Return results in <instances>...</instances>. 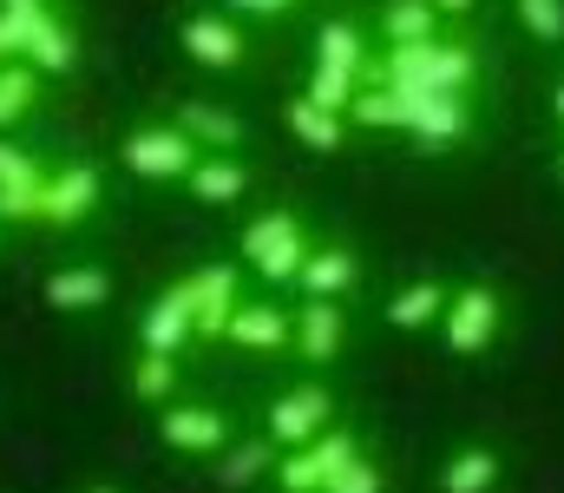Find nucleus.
I'll use <instances>...</instances> for the list:
<instances>
[{
	"label": "nucleus",
	"instance_id": "f03ea898",
	"mask_svg": "<svg viewBox=\"0 0 564 493\" xmlns=\"http://www.w3.org/2000/svg\"><path fill=\"white\" fill-rule=\"evenodd\" d=\"M308 231H302V217L295 211H263V217H250L243 224V264L263 277V283H295L302 277V264H308Z\"/></svg>",
	"mask_w": 564,
	"mask_h": 493
},
{
	"label": "nucleus",
	"instance_id": "f704fd0d",
	"mask_svg": "<svg viewBox=\"0 0 564 493\" xmlns=\"http://www.w3.org/2000/svg\"><path fill=\"white\" fill-rule=\"evenodd\" d=\"M0 7H7V13H13V7H46V0H0Z\"/></svg>",
	"mask_w": 564,
	"mask_h": 493
},
{
	"label": "nucleus",
	"instance_id": "4c0bfd02",
	"mask_svg": "<svg viewBox=\"0 0 564 493\" xmlns=\"http://www.w3.org/2000/svg\"><path fill=\"white\" fill-rule=\"evenodd\" d=\"M0 237H7V224H0Z\"/></svg>",
	"mask_w": 564,
	"mask_h": 493
},
{
	"label": "nucleus",
	"instance_id": "7ed1b4c3",
	"mask_svg": "<svg viewBox=\"0 0 564 493\" xmlns=\"http://www.w3.org/2000/svg\"><path fill=\"white\" fill-rule=\"evenodd\" d=\"M0 13H7V7H0ZM7 40H13L20 60H33V66L53 73V79H66V73L79 66V33H73V20H59L53 0H46V7H13V13H7Z\"/></svg>",
	"mask_w": 564,
	"mask_h": 493
},
{
	"label": "nucleus",
	"instance_id": "c85d7f7f",
	"mask_svg": "<svg viewBox=\"0 0 564 493\" xmlns=\"http://www.w3.org/2000/svg\"><path fill=\"white\" fill-rule=\"evenodd\" d=\"M177 382H184L177 355H158V349H139V362H132V395H139V401H151V408L177 401Z\"/></svg>",
	"mask_w": 564,
	"mask_h": 493
},
{
	"label": "nucleus",
	"instance_id": "2eb2a0df",
	"mask_svg": "<svg viewBox=\"0 0 564 493\" xmlns=\"http://www.w3.org/2000/svg\"><path fill=\"white\" fill-rule=\"evenodd\" d=\"M40 297H46L59 317H93V310L112 303V270H99V264H66V270H53V277L40 283Z\"/></svg>",
	"mask_w": 564,
	"mask_h": 493
},
{
	"label": "nucleus",
	"instance_id": "aec40b11",
	"mask_svg": "<svg viewBox=\"0 0 564 493\" xmlns=\"http://www.w3.org/2000/svg\"><path fill=\"white\" fill-rule=\"evenodd\" d=\"M414 106H421L414 93L368 79V86L355 93V106H348V126H368V132H408V126H414Z\"/></svg>",
	"mask_w": 564,
	"mask_h": 493
},
{
	"label": "nucleus",
	"instance_id": "c9c22d12",
	"mask_svg": "<svg viewBox=\"0 0 564 493\" xmlns=\"http://www.w3.org/2000/svg\"><path fill=\"white\" fill-rule=\"evenodd\" d=\"M86 493H119V487H112V481H93V487H86Z\"/></svg>",
	"mask_w": 564,
	"mask_h": 493
},
{
	"label": "nucleus",
	"instance_id": "9d476101",
	"mask_svg": "<svg viewBox=\"0 0 564 493\" xmlns=\"http://www.w3.org/2000/svg\"><path fill=\"white\" fill-rule=\"evenodd\" d=\"M46 171L53 164L40 159V152H26L13 132H0V224H40Z\"/></svg>",
	"mask_w": 564,
	"mask_h": 493
},
{
	"label": "nucleus",
	"instance_id": "f8f14e48",
	"mask_svg": "<svg viewBox=\"0 0 564 493\" xmlns=\"http://www.w3.org/2000/svg\"><path fill=\"white\" fill-rule=\"evenodd\" d=\"M158 441H164L171 454H217V448L237 441V428H230V415L210 408V401H164V408H158Z\"/></svg>",
	"mask_w": 564,
	"mask_h": 493
},
{
	"label": "nucleus",
	"instance_id": "f257e3e1",
	"mask_svg": "<svg viewBox=\"0 0 564 493\" xmlns=\"http://www.w3.org/2000/svg\"><path fill=\"white\" fill-rule=\"evenodd\" d=\"M368 79H381V86H401V93H473V79H479V46L466 40V33H440V40H421V46H388V53H375V66H368Z\"/></svg>",
	"mask_w": 564,
	"mask_h": 493
},
{
	"label": "nucleus",
	"instance_id": "b1692460",
	"mask_svg": "<svg viewBox=\"0 0 564 493\" xmlns=\"http://www.w3.org/2000/svg\"><path fill=\"white\" fill-rule=\"evenodd\" d=\"M355 277H361V264H355L348 244H315L308 264H302V277H295V290L302 297H348Z\"/></svg>",
	"mask_w": 564,
	"mask_h": 493
},
{
	"label": "nucleus",
	"instance_id": "2f4dec72",
	"mask_svg": "<svg viewBox=\"0 0 564 493\" xmlns=\"http://www.w3.org/2000/svg\"><path fill=\"white\" fill-rule=\"evenodd\" d=\"M302 0H224V13H250V20H289Z\"/></svg>",
	"mask_w": 564,
	"mask_h": 493
},
{
	"label": "nucleus",
	"instance_id": "c756f323",
	"mask_svg": "<svg viewBox=\"0 0 564 493\" xmlns=\"http://www.w3.org/2000/svg\"><path fill=\"white\" fill-rule=\"evenodd\" d=\"M512 13H519V26L532 40H545V46L564 40V0H512Z\"/></svg>",
	"mask_w": 564,
	"mask_h": 493
},
{
	"label": "nucleus",
	"instance_id": "58836bf2",
	"mask_svg": "<svg viewBox=\"0 0 564 493\" xmlns=\"http://www.w3.org/2000/svg\"><path fill=\"white\" fill-rule=\"evenodd\" d=\"M558 164H564V152H558Z\"/></svg>",
	"mask_w": 564,
	"mask_h": 493
},
{
	"label": "nucleus",
	"instance_id": "4468645a",
	"mask_svg": "<svg viewBox=\"0 0 564 493\" xmlns=\"http://www.w3.org/2000/svg\"><path fill=\"white\" fill-rule=\"evenodd\" d=\"M224 342H237L250 355H282V349H295V310H282V303H237Z\"/></svg>",
	"mask_w": 564,
	"mask_h": 493
},
{
	"label": "nucleus",
	"instance_id": "412c9836",
	"mask_svg": "<svg viewBox=\"0 0 564 493\" xmlns=\"http://www.w3.org/2000/svg\"><path fill=\"white\" fill-rule=\"evenodd\" d=\"M421 146H459L466 132H473V106H466V93H426L421 106H414V126H408Z\"/></svg>",
	"mask_w": 564,
	"mask_h": 493
},
{
	"label": "nucleus",
	"instance_id": "9b49d317",
	"mask_svg": "<svg viewBox=\"0 0 564 493\" xmlns=\"http://www.w3.org/2000/svg\"><path fill=\"white\" fill-rule=\"evenodd\" d=\"M177 290H184V303H191V323L197 335H224L230 317H237V303H243V270L237 264H204V270H191V277H177Z\"/></svg>",
	"mask_w": 564,
	"mask_h": 493
},
{
	"label": "nucleus",
	"instance_id": "bb28decb",
	"mask_svg": "<svg viewBox=\"0 0 564 493\" xmlns=\"http://www.w3.org/2000/svg\"><path fill=\"white\" fill-rule=\"evenodd\" d=\"M40 66L33 60H0V132H13V126H26L33 119V106H40Z\"/></svg>",
	"mask_w": 564,
	"mask_h": 493
},
{
	"label": "nucleus",
	"instance_id": "a211bd4d",
	"mask_svg": "<svg viewBox=\"0 0 564 493\" xmlns=\"http://www.w3.org/2000/svg\"><path fill=\"white\" fill-rule=\"evenodd\" d=\"M171 119H177L204 152H237V146H243V119H237L230 106H217V99H177Z\"/></svg>",
	"mask_w": 564,
	"mask_h": 493
},
{
	"label": "nucleus",
	"instance_id": "6e6552de",
	"mask_svg": "<svg viewBox=\"0 0 564 493\" xmlns=\"http://www.w3.org/2000/svg\"><path fill=\"white\" fill-rule=\"evenodd\" d=\"M355 454H361V441H355L348 428H328V435H315L308 448H289L270 481H276L282 493H322L348 461H355Z\"/></svg>",
	"mask_w": 564,
	"mask_h": 493
},
{
	"label": "nucleus",
	"instance_id": "4be33fe9",
	"mask_svg": "<svg viewBox=\"0 0 564 493\" xmlns=\"http://www.w3.org/2000/svg\"><path fill=\"white\" fill-rule=\"evenodd\" d=\"M197 335V323H191V303H184V290L171 283L151 310L139 317V349H158V355H177L184 342Z\"/></svg>",
	"mask_w": 564,
	"mask_h": 493
},
{
	"label": "nucleus",
	"instance_id": "473e14b6",
	"mask_svg": "<svg viewBox=\"0 0 564 493\" xmlns=\"http://www.w3.org/2000/svg\"><path fill=\"white\" fill-rule=\"evenodd\" d=\"M433 7H440V13H446V20H466V13H473V7H479V0H433Z\"/></svg>",
	"mask_w": 564,
	"mask_h": 493
},
{
	"label": "nucleus",
	"instance_id": "39448f33",
	"mask_svg": "<svg viewBox=\"0 0 564 493\" xmlns=\"http://www.w3.org/2000/svg\"><path fill=\"white\" fill-rule=\"evenodd\" d=\"M99 204H106V171L93 159H66V164L46 171L40 224H46V231H79V224H93Z\"/></svg>",
	"mask_w": 564,
	"mask_h": 493
},
{
	"label": "nucleus",
	"instance_id": "5701e85b",
	"mask_svg": "<svg viewBox=\"0 0 564 493\" xmlns=\"http://www.w3.org/2000/svg\"><path fill=\"white\" fill-rule=\"evenodd\" d=\"M446 303H453V290H446V283H433V277H421V283H401V290L388 297V329H401V335L440 329Z\"/></svg>",
	"mask_w": 564,
	"mask_h": 493
},
{
	"label": "nucleus",
	"instance_id": "72a5a7b5",
	"mask_svg": "<svg viewBox=\"0 0 564 493\" xmlns=\"http://www.w3.org/2000/svg\"><path fill=\"white\" fill-rule=\"evenodd\" d=\"M0 60H13V40H7V13H0Z\"/></svg>",
	"mask_w": 564,
	"mask_h": 493
},
{
	"label": "nucleus",
	"instance_id": "393cba45",
	"mask_svg": "<svg viewBox=\"0 0 564 493\" xmlns=\"http://www.w3.org/2000/svg\"><path fill=\"white\" fill-rule=\"evenodd\" d=\"M184 191H191L197 204H237V197L250 191V164L230 159V152H204V159L191 164Z\"/></svg>",
	"mask_w": 564,
	"mask_h": 493
},
{
	"label": "nucleus",
	"instance_id": "ddd939ff",
	"mask_svg": "<svg viewBox=\"0 0 564 493\" xmlns=\"http://www.w3.org/2000/svg\"><path fill=\"white\" fill-rule=\"evenodd\" d=\"M348 349V317H341V297H302L295 310V355L328 368L335 355Z\"/></svg>",
	"mask_w": 564,
	"mask_h": 493
},
{
	"label": "nucleus",
	"instance_id": "423d86ee",
	"mask_svg": "<svg viewBox=\"0 0 564 493\" xmlns=\"http://www.w3.org/2000/svg\"><path fill=\"white\" fill-rule=\"evenodd\" d=\"M328 428H335V388L328 382H295V388H282L276 401H270V441H276L282 454L308 448Z\"/></svg>",
	"mask_w": 564,
	"mask_h": 493
},
{
	"label": "nucleus",
	"instance_id": "f3484780",
	"mask_svg": "<svg viewBox=\"0 0 564 493\" xmlns=\"http://www.w3.org/2000/svg\"><path fill=\"white\" fill-rule=\"evenodd\" d=\"M210 461H217V487H224V493H243V487H257L263 474H276L282 448L270 441V435H243V441L217 448Z\"/></svg>",
	"mask_w": 564,
	"mask_h": 493
},
{
	"label": "nucleus",
	"instance_id": "cd10ccee",
	"mask_svg": "<svg viewBox=\"0 0 564 493\" xmlns=\"http://www.w3.org/2000/svg\"><path fill=\"white\" fill-rule=\"evenodd\" d=\"M499 487V454L492 448H459L440 468V493H492Z\"/></svg>",
	"mask_w": 564,
	"mask_h": 493
},
{
	"label": "nucleus",
	"instance_id": "6ab92c4d",
	"mask_svg": "<svg viewBox=\"0 0 564 493\" xmlns=\"http://www.w3.org/2000/svg\"><path fill=\"white\" fill-rule=\"evenodd\" d=\"M315 66L368 79V66H375V46H368V33H361L355 20H322V26H315Z\"/></svg>",
	"mask_w": 564,
	"mask_h": 493
},
{
	"label": "nucleus",
	"instance_id": "dca6fc26",
	"mask_svg": "<svg viewBox=\"0 0 564 493\" xmlns=\"http://www.w3.org/2000/svg\"><path fill=\"white\" fill-rule=\"evenodd\" d=\"M282 126H289L295 146H308V152H322V159H335V152L348 146V112H328V106H315L308 93H295V99L282 106Z\"/></svg>",
	"mask_w": 564,
	"mask_h": 493
},
{
	"label": "nucleus",
	"instance_id": "20e7f679",
	"mask_svg": "<svg viewBox=\"0 0 564 493\" xmlns=\"http://www.w3.org/2000/svg\"><path fill=\"white\" fill-rule=\"evenodd\" d=\"M197 159H204V146H197L177 119L139 126V132H126V146H119V164H126L132 178H144V184H184Z\"/></svg>",
	"mask_w": 564,
	"mask_h": 493
},
{
	"label": "nucleus",
	"instance_id": "7c9ffc66",
	"mask_svg": "<svg viewBox=\"0 0 564 493\" xmlns=\"http://www.w3.org/2000/svg\"><path fill=\"white\" fill-rule=\"evenodd\" d=\"M322 493H388V474H381V461H368V454H355L335 481Z\"/></svg>",
	"mask_w": 564,
	"mask_h": 493
},
{
	"label": "nucleus",
	"instance_id": "1a4fd4ad",
	"mask_svg": "<svg viewBox=\"0 0 564 493\" xmlns=\"http://www.w3.org/2000/svg\"><path fill=\"white\" fill-rule=\"evenodd\" d=\"M177 46H184L197 66H210V73H243V66H250V33L237 26V13H217V7L191 13V20L177 26Z\"/></svg>",
	"mask_w": 564,
	"mask_h": 493
},
{
	"label": "nucleus",
	"instance_id": "e433bc0d",
	"mask_svg": "<svg viewBox=\"0 0 564 493\" xmlns=\"http://www.w3.org/2000/svg\"><path fill=\"white\" fill-rule=\"evenodd\" d=\"M552 106H558V119H564V86H558V99H552Z\"/></svg>",
	"mask_w": 564,
	"mask_h": 493
},
{
	"label": "nucleus",
	"instance_id": "a878e982",
	"mask_svg": "<svg viewBox=\"0 0 564 493\" xmlns=\"http://www.w3.org/2000/svg\"><path fill=\"white\" fill-rule=\"evenodd\" d=\"M381 46H421V40H440L446 13L433 0H381Z\"/></svg>",
	"mask_w": 564,
	"mask_h": 493
},
{
	"label": "nucleus",
	"instance_id": "0eeeda50",
	"mask_svg": "<svg viewBox=\"0 0 564 493\" xmlns=\"http://www.w3.org/2000/svg\"><path fill=\"white\" fill-rule=\"evenodd\" d=\"M499 329H506V303H499V290H486V283L453 290V303H446V317H440V335H446L453 355H486V349L499 342Z\"/></svg>",
	"mask_w": 564,
	"mask_h": 493
}]
</instances>
